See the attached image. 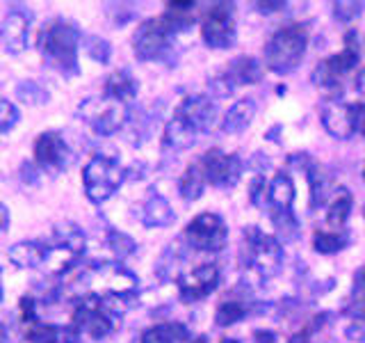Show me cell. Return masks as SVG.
I'll use <instances>...</instances> for the list:
<instances>
[{
    "instance_id": "obj_37",
    "label": "cell",
    "mask_w": 365,
    "mask_h": 343,
    "mask_svg": "<svg viewBox=\"0 0 365 343\" xmlns=\"http://www.w3.org/2000/svg\"><path fill=\"white\" fill-rule=\"evenodd\" d=\"M210 89L215 91V96H228L233 91V85L226 76H220V78L210 80Z\"/></svg>"
},
{
    "instance_id": "obj_26",
    "label": "cell",
    "mask_w": 365,
    "mask_h": 343,
    "mask_svg": "<svg viewBox=\"0 0 365 343\" xmlns=\"http://www.w3.org/2000/svg\"><path fill=\"white\" fill-rule=\"evenodd\" d=\"M359 60H361L359 44L354 41V32H349L347 39H345V49H342V53L329 57V64L334 66V71L338 76H345L347 71H351V69L359 64Z\"/></svg>"
},
{
    "instance_id": "obj_34",
    "label": "cell",
    "mask_w": 365,
    "mask_h": 343,
    "mask_svg": "<svg viewBox=\"0 0 365 343\" xmlns=\"http://www.w3.org/2000/svg\"><path fill=\"white\" fill-rule=\"evenodd\" d=\"M363 5L361 3H351V0H340V3H334V14L338 21H351L361 14Z\"/></svg>"
},
{
    "instance_id": "obj_14",
    "label": "cell",
    "mask_w": 365,
    "mask_h": 343,
    "mask_svg": "<svg viewBox=\"0 0 365 343\" xmlns=\"http://www.w3.org/2000/svg\"><path fill=\"white\" fill-rule=\"evenodd\" d=\"M322 124L329 135H334L336 140H347L354 135L351 126V112L347 103H342L338 99H331L324 103L322 108Z\"/></svg>"
},
{
    "instance_id": "obj_46",
    "label": "cell",
    "mask_w": 365,
    "mask_h": 343,
    "mask_svg": "<svg viewBox=\"0 0 365 343\" xmlns=\"http://www.w3.org/2000/svg\"><path fill=\"white\" fill-rule=\"evenodd\" d=\"M363 181H365V167H363Z\"/></svg>"
},
{
    "instance_id": "obj_29",
    "label": "cell",
    "mask_w": 365,
    "mask_h": 343,
    "mask_svg": "<svg viewBox=\"0 0 365 343\" xmlns=\"http://www.w3.org/2000/svg\"><path fill=\"white\" fill-rule=\"evenodd\" d=\"M340 78H342V76H338V74L334 71V66L329 64V60L319 62V64L315 66V71H313V83H315L317 87L327 89V91H340V89H342Z\"/></svg>"
},
{
    "instance_id": "obj_16",
    "label": "cell",
    "mask_w": 365,
    "mask_h": 343,
    "mask_svg": "<svg viewBox=\"0 0 365 343\" xmlns=\"http://www.w3.org/2000/svg\"><path fill=\"white\" fill-rule=\"evenodd\" d=\"M254 117H256V101L254 99H240L224 114L222 131L237 135V133H242V131L249 129L251 121H254Z\"/></svg>"
},
{
    "instance_id": "obj_15",
    "label": "cell",
    "mask_w": 365,
    "mask_h": 343,
    "mask_svg": "<svg viewBox=\"0 0 365 343\" xmlns=\"http://www.w3.org/2000/svg\"><path fill=\"white\" fill-rule=\"evenodd\" d=\"M26 339L30 343H78L80 332L73 325H51L34 320L26 325Z\"/></svg>"
},
{
    "instance_id": "obj_42",
    "label": "cell",
    "mask_w": 365,
    "mask_h": 343,
    "mask_svg": "<svg viewBox=\"0 0 365 343\" xmlns=\"http://www.w3.org/2000/svg\"><path fill=\"white\" fill-rule=\"evenodd\" d=\"M356 89H359L361 94L365 96V69H361L359 76H356Z\"/></svg>"
},
{
    "instance_id": "obj_30",
    "label": "cell",
    "mask_w": 365,
    "mask_h": 343,
    "mask_svg": "<svg viewBox=\"0 0 365 343\" xmlns=\"http://www.w3.org/2000/svg\"><path fill=\"white\" fill-rule=\"evenodd\" d=\"M308 181H311L313 206H322L324 202H329L331 183H329V179L322 174V172H319V169H311V174H308Z\"/></svg>"
},
{
    "instance_id": "obj_31",
    "label": "cell",
    "mask_w": 365,
    "mask_h": 343,
    "mask_svg": "<svg viewBox=\"0 0 365 343\" xmlns=\"http://www.w3.org/2000/svg\"><path fill=\"white\" fill-rule=\"evenodd\" d=\"M267 190H269V183L262 179V177H256L254 181H251L249 186V202L258 206V209H265L267 206Z\"/></svg>"
},
{
    "instance_id": "obj_1",
    "label": "cell",
    "mask_w": 365,
    "mask_h": 343,
    "mask_svg": "<svg viewBox=\"0 0 365 343\" xmlns=\"http://www.w3.org/2000/svg\"><path fill=\"white\" fill-rule=\"evenodd\" d=\"M39 51L64 76L78 74V28L64 19L48 21L39 32Z\"/></svg>"
},
{
    "instance_id": "obj_7",
    "label": "cell",
    "mask_w": 365,
    "mask_h": 343,
    "mask_svg": "<svg viewBox=\"0 0 365 343\" xmlns=\"http://www.w3.org/2000/svg\"><path fill=\"white\" fill-rule=\"evenodd\" d=\"M174 32L167 28V23L160 19H148L137 28L133 37V51L140 60H158L169 49V41Z\"/></svg>"
},
{
    "instance_id": "obj_35",
    "label": "cell",
    "mask_w": 365,
    "mask_h": 343,
    "mask_svg": "<svg viewBox=\"0 0 365 343\" xmlns=\"http://www.w3.org/2000/svg\"><path fill=\"white\" fill-rule=\"evenodd\" d=\"M87 53L94 57L96 62H103L106 64L110 60V44L103 41L101 37H89L87 39Z\"/></svg>"
},
{
    "instance_id": "obj_39",
    "label": "cell",
    "mask_w": 365,
    "mask_h": 343,
    "mask_svg": "<svg viewBox=\"0 0 365 343\" xmlns=\"http://www.w3.org/2000/svg\"><path fill=\"white\" fill-rule=\"evenodd\" d=\"M256 343H277V334H274L272 329H258L256 334H254Z\"/></svg>"
},
{
    "instance_id": "obj_44",
    "label": "cell",
    "mask_w": 365,
    "mask_h": 343,
    "mask_svg": "<svg viewBox=\"0 0 365 343\" xmlns=\"http://www.w3.org/2000/svg\"><path fill=\"white\" fill-rule=\"evenodd\" d=\"M220 343H240V341H237V339H228V337H226V339H222Z\"/></svg>"
},
{
    "instance_id": "obj_18",
    "label": "cell",
    "mask_w": 365,
    "mask_h": 343,
    "mask_svg": "<svg viewBox=\"0 0 365 343\" xmlns=\"http://www.w3.org/2000/svg\"><path fill=\"white\" fill-rule=\"evenodd\" d=\"M224 76L231 80V85H254L262 78V66L256 57L240 55L231 62V66L226 69Z\"/></svg>"
},
{
    "instance_id": "obj_21",
    "label": "cell",
    "mask_w": 365,
    "mask_h": 343,
    "mask_svg": "<svg viewBox=\"0 0 365 343\" xmlns=\"http://www.w3.org/2000/svg\"><path fill=\"white\" fill-rule=\"evenodd\" d=\"M48 247L41 243H16L9 249V261L19 268H39L46 263Z\"/></svg>"
},
{
    "instance_id": "obj_24",
    "label": "cell",
    "mask_w": 365,
    "mask_h": 343,
    "mask_svg": "<svg viewBox=\"0 0 365 343\" xmlns=\"http://www.w3.org/2000/svg\"><path fill=\"white\" fill-rule=\"evenodd\" d=\"M203 188H205V174L201 169V163H194L182 172V177L178 181L180 197L187 199V202H194L203 194Z\"/></svg>"
},
{
    "instance_id": "obj_45",
    "label": "cell",
    "mask_w": 365,
    "mask_h": 343,
    "mask_svg": "<svg viewBox=\"0 0 365 343\" xmlns=\"http://www.w3.org/2000/svg\"><path fill=\"white\" fill-rule=\"evenodd\" d=\"M192 343H208V341H205V337H197Z\"/></svg>"
},
{
    "instance_id": "obj_13",
    "label": "cell",
    "mask_w": 365,
    "mask_h": 343,
    "mask_svg": "<svg viewBox=\"0 0 365 343\" xmlns=\"http://www.w3.org/2000/svg\"><path fill=\"white\" fill-rule=\"evenodd\" d=\"M28 28L30 16L26 11H9L5 16L3 26H0V49L7 53H21L28 46Z\"/></svg>"
},
{
    "instance_id": "obj_19",
    "label": "cell",
    "mask_w": 365,
    "mask_h": 343,
    "mask_svg": "<svg viewBox=\"0 0 365 343\" xmlns=\"http://www.w3.org/2000/svg\"><path fill=\"white\" fill-rule=\"evenodd\" d=\"M351 192L347 188L336 190L334 197L329 199V209H327V224L331 227V232H340L342 227L347 224L349 213H351Z\"/></svg>"
},
{
    "instance_id": "obj_2",
    "label": "cell",
    "mask_w": 365,
    "mask_h": 343,
    "mask_svg": "<svg viewBox=\"0 0 365 343\" xmlns=\"http://www.w3.org/2000/svg\"><path fill=\"white\" fill-rule=\"evenodd\" d=\"M308 30L302 23H292L277 30L265 44V62L274 74H290L299 66L302 57L306 55Z\"/></svg>"
},
{
    "instance_id": "obj_27",
    "label": "cell",
    "mask_w": 365,
    "mask_h": 343,
    "mask_svg": "<svg viewBox=\"0 0 365 343\" xmlns=\"http://www.w3.org/2000/svg\"><path fill=\"white\" fill-rule=\"evenodd\" d=\"M247 316V307L240 302V300H224L220 307H217V314H215V320L220 327H228L237 323V320H242Z\"/></svg>"
},
{
    "instance_id": "obj_9",
    "label": "cell",
    "mask_w": 365,
    "mask_h": 343,
    "mask_svg": "<svg viewBox=\"0 0 365 343\" xmlns=\"http://www.w3.org/2000/svg\"><path fill=\"white\" fill-rule=\"evenodd\" d=\"M217 284H220V268L215 263H201L180 274L178 279V293L185 302H197L201 297H208Z\"/></svg>"
},
{
    "instance_id": "obj_33",
    "label": "cell",
    "mask_w": 365,
    "mask_h": 343,
    "mask_svg": "<svg viewBox=\"0 0 365 343\" xmlns=\"http://www.w3.org/2000/svg\"><path fill=\"white\" fill-rule=\"evenodd\" d=\"M16 121H19V110L9 101L0 99V135L14 129Z\"/></svg>"
},
{
    "instance_id": "obj_3",
    "label": "cell",
    "mask_w": 365,
    "mask_h": 343,
    "mask_svg": "<svg viewBox=\"0 0 365 343\" xmlns=\"http://www.w3.org/2000/svg\"><path fill=\"white\" fill-rule=\"evenodd\" d=\"M123 179H125V172L119 165V160L106 154L94 156L83 169L85 192L94 204L110 199L112 194L121 188Z\"/></svg>"
},
{
    "instance_id": "obj_10",
    "label": "cell",
    "mask_w": 365,
    "mask_h": 343,
    "mask_svg": "<svg viewBox=\"0 0 365 343\" xmlns=\"http://www.w3.org/2000/svg\"><path fill=\"white\" fill-rule=\"evenodd\" d=\"M89 108H94L91 112H83L87 121L91 124V129H94L98 135H112L117 133L121 126L128 119V108L123 106V103H117V101H110V99H89L87 101Z\"/></svg>"
},
{
    "instance_id": "obj_28",
    "label": "cell",
    "mask_w": 365,
    "mask_h": 343,
    "mask_svg": "<svg viewBox=\"0 0 365 343\" xmlns=\"http://www.w3.org/2000/svg\"><path fill=\"white\" fill-rule=\"evenodd\" d=\"M347 238L340 232H315L313 236V247L322 254H334V252L345 249Z\"/></svg>"
},
{
    "instance_id": "obj_6",
    "label": "cell",
    "mask_w": 365,
    "mask_h": 343,
    "mask_svg": "<svg viewBox=\"0 0 365 343\" xmlns=\"http://www.w3.org/2000/svg\"><path fill=\"white\" fill-rule=\"evenodd\" d=\"M203 41L210 49H231L235 44V21H233V5L217 3L208 9L201 26Z\"/></svg>"
},
{
    "instance_id": "obj_25",
    "label": "cell",
    "mask_w": 365,
    "mask_h": 343,
    "mask_svg": "<svg viewBox=\"0 0 365 343\" xmlns=\"http://www.w3.org/2000/svg\"><path fill=\"white\" fill-rule=\"evenodd\" d=\"M142 220L146 227H167L174 222V211H171V206L167 199L163 197H151L146 202L144 211H142Z\"/></svg>"
},
{
    "instance_id": "obj_17",
    "label": "cell",
    "mask_w": 365,
    "mask_h": 343,
    "mask_svg": "<svg viewBox=\"0 0 365 343\" xmlns=\"http://www.w3.org/2000/svg\"><path fill=\"white\" fill-rule=\"evenodd\" d=\"M267 199L274 213H290L292 202H294V183L285 172H279V174L269 181Z\"/></svg>"
},
{
    "instance_id": "obj_43",
    "label": "cell",
    "mask_w": 365,
    "mask_h": 343,
    "mask_svg": "<svg viewBox=\"0 0 365 343\" xmlns=\"http://www.w3.org/2000/svg\"><path fill=\"white\" fill-rule=\"evenodd\" d=\"M0 343H7V329H5V325H0Z\"/></svg>"
},
{
    "instance_id": "obj_36",
    "label": "cell",
    "mask_w": 365,
    "mask_h": 343,
    "mask_svg": "<svg viewBox=\"0 0 365 343\" xmlns=\"http://www.w3.org/2000/svg\"><path fill=\"white\" fill-rule=\"evenodd\" d=\"M349 112H351L354 133L365 137V103H354V106H349Z\"/></svg>"
},
{
    "instance_id": "obj_5",
    "label": "cell",
    "mask_w": 365,
    "mask_h": 343,
    "mask_svg": "<svg viewBox=\"0 0 365 343\" xmlns=\"http://www.w3.org/2000/svg\"><path fill=\"white\" fill-rule=\"evenodd\" d=\"M228 229L217 213H201L185 227V240L201 252H220L226 245Z\"/></svg>"
},
{
    "instance_id": "obj_11",
    "label": "cell",
    "mask_w": 365,
    "mask_h": 343,
    "mask_svg": "<svg viewBox=\"0 0 365 343\" xmlns=\"http://www.w3.org/2000/svg\"><path fill=\"white\" fill-rule=\"evenodd\" d=\"M34 156H37V163L48 169V172H62L66 165L71 163V149L62 140L60 133H43L37 137L34 142Z\"/></svg>"
},
{
    "instance_id": "obj_32",
    "label": "cell",
    "mask_w": 365,
    "mask_h": 343,
    "mask_svg": "<svg viewBox=\"0 0 365 343\" xmlns=\"http://www.w3.org/2000/svg\"><path fill=\"white\" fill-rule=\"evenodd\" d=\"M110 247L119 259H125V257L135 252V240L130 236L121 234V232H112L110 234Z\"/></svg>"
},
{
    "instance_id": "obj_23",
    "label": "cell",
    "mask_w": 365,
    "mask_h": 343,
    "mask_svg": "<svg viewBox=\"0 0 365 343\" xmlns=\"http://www.w3.org/2000/svg\"><path fill=\"white\" fill-rule=\"evenodd\" d=\"M187 329L180 323H163L142 334V343H185Z\"/></svg>"
},
{
    "instance_id": "obj_22",
    "label": "cell",
    "mask_w": 365,
    "mask_h": 343,
    "mask_svg": "<svg viewBox=\"0 0 365 343\" xmlns=\"http://www.w3.org/2000/svg\"><path fill=\"white\" fill-rule=\"evenodd\" d=\"M197 137H199V133L194 131L185 119L176 117V114H174V119H169L167 129H165V144L176 149V151L192 146L197 142Z\"/></svg>"
},
{
    "instance_id": "obj_40",
    "label": "cell",
    "mask_w": 365,
    "mask_h": 343,
    "mask_svg": "<svg viewBox=\"0 0 365 343\" xmlns=\"http://www.w3.org/2000/svg\"><path fill=\"white\" fill-rule=\"evenodd\" d=\"M9 227V211L5 204H0V234H5Z\"/></svg>"
},
{
    "instance_id": "obj_38",
    "label": "cell",
    "mask_w": 365,
    "mask_h": 343,
    "mask_svg": "<svg viewBox=\"0 0 365 343\" xmlns=\"http://www.w3.org/2000/svg\"><path fill=\"white\" fill-rule=\"evenodd\" d=\"M256 7L262 11V14H272V11H279V9H285V3L283 0H277V3H256Z\"/></svg>"
},
{
    "instance_id": "obj_20",
    "label": "cell",
    "mask_w": 365,
    "mask_h": 343,
    "mask_svg": "<svg viewBox=\"0 0 365 343\" xmlns=\"http://www.w3.org/2000/svg\"><path fill=\"white\" fill-rule=\"evenodd\" d=\"M137 94V80L128 71H114L106 80V99L117 101L128 106V101H133Z\"/></svg>"
},
{
    "instance_id": "obj_4",
    "label": "cell",
    "mask_w": 365,
    "mask_h": 343,
    "mask_svg": "<svg viewBox=\"0 0 365 343\" xmlns=\"http://www.w3.org/2000/svg\"><path fill=\"white\" fill-rule=\"evenodd\" d=\"M245 259L247 266L254 268L260 277H272L281 270L283 249L274 236L260 232L258 227L245 229Z\"/></svg>"
},
{
    "instance_id": "obj_8",
    "label": "cell",
    "mask_w": 365,
    "mask_h": 343,
    "mask_svg": "<svg viewBox=\"0 0 365 343\" xmlns=\"http://www.w3.org/2000/svg\"><path fill=\"white\" fill-rule=\"evenodd\" d=\"M201 169L205 181L217 188H233L242 174V163L235 154H226L222 149H210L201 158Z\"/></svg>"
},
{
    "instance_id": "obj_12",
    "label": "cell",
    "mask_w": 365,
    "mask_h": 343,
    "mask_svg": "<svg viewBox=\"0 0 365 343\" xmlns=\"http://www.w3.org/2000/svg\"><path fill=\"white\" fill-rule=\"evenodd\" d=\"M176 117L185 119L192 129L201 135L205 131H210V126L215 124L217 106L212 103V99L203 96V94H194V96L182 99V103L176 110Z\"/></svg>"
},
{
    "instance_id": "obj_41",
    "label": "cell",
    "mask_w": 365,
    "mask_h": 343,
    "mask_svg": "<svg viewBox=\"0 0 365 343\" xmlns=\"http://www.w3.org/2000/svg\"><path fill=\"white\" fill-rule=\"evenodd\" d=\"M288 343H311V337H308V329H299L288 339Z\"/></svg>"
}]
</instances>
